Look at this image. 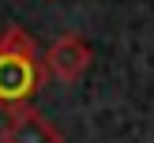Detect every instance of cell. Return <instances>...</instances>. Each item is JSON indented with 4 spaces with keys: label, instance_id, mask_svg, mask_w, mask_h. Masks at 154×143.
I'll return each mask as SVG.
<instances>
[{
    "label": "cell",
    "instance_id": "cell-1",
    "mask_svg": "<svg viewBox=\"0 0 154 143\" xmlns=\"http://www.w3.org/2000/svg\"><path fill=\"white\" fill-rule=\"evenodd\" d=\"M45 83V60L26 26L8 23L0 30V109H23Z\"/></svg>",
    "mask_w": 154,
    "mask_h": 143
},
{
    "label": "cell",
    "instance_id": "cell-2",
    "mask_svg": "<svg viewBox=\"0 0 154 143\" xmlns=\"http://www.w3.org/2000/svg\"><path fill=\"white\" fill-rule=\"evenodd\" d=\"M90 60H94V49L83 34H60L45 49V75H53L57 83H75L87 75Z\"/></svg>",
    "mask_w": 154,
    "mask_h": 143
},
{
    "label": "cell",
    "instance_id": "cell-3",
    "mask_svg": "<svg viewBox=\"0 0 154 143\" xmlns=\"http://www.w3.org/2000/svg\"><path fill=\"white\" fill-rule=\"evenodd\" d=\"M0 143H64V132H60L45 113L23 105V109L8 113L4 132H0Z\"/></svg>",
    "mask_w": 154,
    "mask_h": 143
}]
</instances>
